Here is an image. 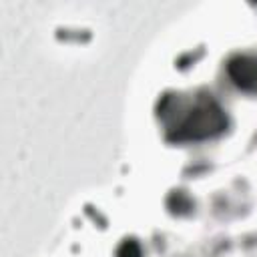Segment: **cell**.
<instances>
[{
  "label": "cell",
  "mask_w": 257,
  "mask_h": 257,
  "mask_svg": "<svg viewBox=\"0 0 257 257\" xmlns=\"http://www.w3.org/2000/svg\"><path fill=\"white\" fill-rule=\"evenodd\" d=\"M116 255L118 257H141V247L135 241H126V243L120 245V249H118Z\"/></svg>",
  "instance_id": "obj_3"
},
{
  "label": "cell",
  "mask_w": 257,
  "mask_h": 257,
  "mask_svg": "<svg viewBox=\"0 0 257 257\" xmlns=\"http://www.w3.org/2000/svg\"><path fill=\"white\" fill-rule=\"evenodd\" d=\"M159 116L171 141H201L219 135L225 124L223 108L211 94L199 96H165L159 104Z\"/></svg>",
  "instance_id": "obj_1"
},
{
  "label": "cell",
  "mask_w": 257,
  "mask_h": 257,
  "mask_svg": "<svg viewBox=\"0 0 257 257\" xmlns=\"http://www.w3.org/2000/svg\"><path fill=\"white\" fill-rule=\"evenodd\" d=\"M229 76L231 80L249 92H257V56L241 54L229 60Z\"/></svg>",
  "instance_id": "obj_2"
}]
</instances>
